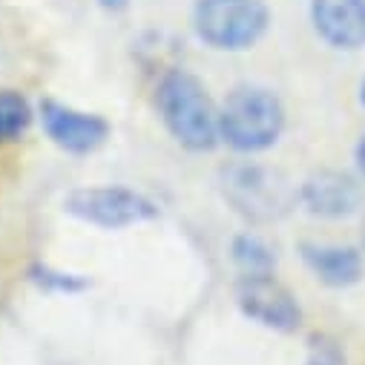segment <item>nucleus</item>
<instances>
[{
	"instance_id": "obj_1",
	"label": "nucleus",
	"mask_w": 365,
	"mask_h": 365,
	"mask_svg": "<svg viewBox=\"0 0 365 365\" xmlns=\"http://www.w3.org/2000/svg\"><path fill=\"white\" fill-rule=\"evenodd\" d=\"M158 110L181 147L202 153L219 141V113L196 75L185 69L167 72L158 83Z\"/></svg>"
},
{
	"instance_id": "obj_2",
	"label": "nucleus",
	"mask_w": 365,
	"mask_h": 365,
	"mask_svg": "<svg viewBox=\"0 0 365 365\" xmlns=\"http://www.w3.org/2000/svg\"><path fill=\"white\" fill-rule=\"evenodd\" d=\"M285 127L279 98L262 86H239L219 110V138L239 153H259L277 144Z\"/></svg>"
},
{
	"instance_id": "obj_3",
	"label": "nucleus",
	"mask_w": 365,
	"mask_h": 365,
	"mask_svg": "<svg viewBox=\"0 0 365 365\" xmlns=\"http://www.w3.org/2000/svg\"><path fill=\"white\" fill-rule=\"evenodd\" d=\"M270 12L262 0H196L193 29L196 35L222 52H239L253 46L267 29Z\"/></svg>"
},
{
	"instance_id": "obj_4",
	"label": "nucleus",
	"mask_w": 365,
	"mask_h": 365,
	"mask_svg": "<svg viewBox=\"0 0 365 365\" xmlns=\"http://www.w3.org/2000/svg\"><path fill=\"white\" fill-rule=\"evenodd\" d=\"M225 196L242 216L256 222L277 219L294 205L288 181L277 170L256 164H239L225 173Z\"/></svg>"
},
{
	"instance_id": "obj_5",
	"label": "nucleus",
	"mask_w": 365,
	"mask_h": 365,
	"mask_svg": "<svg viewBox=\"0 0 365 365\" xmlns=\"http://www.w3.org/2000/svg\"><path fill=\"white\" fill-rule=\"evenodd\" d=\"M63 207L75 219L107 227V230L130 227V225L150 222L158 216V207L150 199H144L141 193L124 190V187H83V190L69 193Z\"/></svg>"
},
{
	"instance_id": "obj_6",
	"label": "nucleus",
	"mask_w": 365,
	"mask_h": 365,
	"mask_svg": "<svg viewBox=\"0 0 365 365\" xmlns=\"http://www.w3.org/2000/svg\"><path fill=\"white\" fill-rule=\"evenodd\" d=\"M236 302L245 317L273 331H294L302 319L294 294L279 285L270 273H245L242 282L236 285Z\"/></svg>"
},
{
	"instance_id": "obj_7",
	"label": "nucleus",
	"mask_w": 365,
	"mask_h": 365,
	"mask_svg": "<svg viewBox=\"0 0 365 365\" xmlns=\"http://www.w3.org/2000/svg\"><path fill=\"white\" fill-rule=\"evenodd\" d=\"M43 130L46 135L66 153H93L96 147L104 144L110 127L104 118L78 113L72 107H63L58 101H43L41 107Z\"/></svg>"
},
{
	"instance_id": "obj_8",
	"label": "nucleus",
	"mask_w": 365,
	"mask_h": 365,
	"mask_svg": "<svg viewBox=\"0 0 365 365\" xmlns=\"http://www.w3.org/2000/svg\"><path fill=\"white\" fill-rule=\"evenodd\" d=\"M299 202L314 216L345 219L356 213V207L362 205V190L351 175L336 173V170H322L305 178V185L299 187Z\"/></svg>"
},
{
	"instance_id": "obj_9",
	"label": "nucleus",
	"mask_w": 365,
	"mask_h": 365,
	"mask_svg": "<svg viewBox=\"0 0 365 365\" xmlns=\"http://www.w3.org/2000/svg\"><path fill=\"white\" fill-rule=\"evenodd\" d=\"M311 18L319 38L334 49L365 46V0H311Z\"/></svg>"
},
{
	"instance_id": "obj_10",
	"label": "nucleus",
	"mask_w": 365,
	"mask_h": 365,
	"mask_svg": "<svg viewBox=\"0 0 365 365\" xmlns=\"http://www.w3.org/2000/svg\"><path fill=\"white\" fill-rule=\"evenodd\" d=\"M302 256H305V264L314 270V277L331 288H348L362 277V256L354 247L305 245Z\"/></svg>"
},
{
	"instance_id": "obj_11",
	"label": "nucleus",
	"mask_w": 365,
	"mask_h": 365,
	"mask_svg": "<svg viewBox=\"0 0 365 365\" xmlns=\"http://www.w3.org/2000/svg\"><path fill=\"white\" fill-rule=\"evenodd\" d=\"M32 110L26 98L15 89H4L0 93V141H15L26 127H29Z\"/></svg>"
},
{
	"instance_id": "obj_12",
	"label": "nucleus",
	"mask_w": 365,
	"mask_h": 365,
	"mask_svg": "<svg viewBox=\"0 0 365 365\" xmlns=\"http://www.w3.org/2000/svg\"><path fill=\"white\" fill-rule=\"evenodd\" d=\"M233 256L245 273H270L273 262H277L273 259V250L256 236H239L233 242Z\"/></svg>"
},
{
	"instance_id": "obj_13",
	"label": "nucleus",
	"mask_w": 365,
	"mask_h": 365,
	"mask_svg": "<svg viewBox=\"0 0 365 365\" xmlns=\"http://www.w3.org/2000/svg\"><path fill=\"white\" fill-rule=\"evenodd\" d=\"M308 365H345L339 345L328 336H311L308 345Z\"/></svg>"
},
{
	"instance_id": "obj_14",
	"label": "nucleus",
	"mask_w": 365,
	"mask_h": 365,
	"mask_svg": "<svg viewBox=\"0 0 365 365\" xmlns=\"http://www.w3.org/2000/svg\"><path fill=\"white\" fill-rule=\"evenodd\" d=\"M356 161H359V167H362V173H365V135H362V141H359V147H356Z\"/></svg>"
},
{
	"instance_id": "obj_15",
	"label": "nucleus",
	"mask_w": 365,
	"mask_h": 365,
	"mask_svg": "<svg viewBox=\"0 0 365 365\" xmlns=\"http://www.w3.org/2000/svg\"><path fill=\"white\" fill-rule=\"evenodd\" d=\"M359 101L365 104V81H362V86H359Z\"/></svg>"
}]
</instances>
